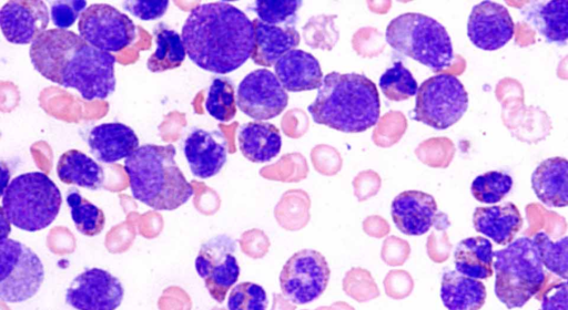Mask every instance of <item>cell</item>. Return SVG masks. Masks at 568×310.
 Wrapping results in <instances>:
<instances>
[{
    "mask_svg": "<svg viewBox=\"0 0 568 310\" xmlns=\"http://www.w3.org/2000/svg\"><path fill=\"white\" fill-rule=\"evenodd\" d=\"M29 55L43 78L77 90L87 101L104 100L115 89V56L72 31L45 30L31 43Z\"/></svg>",
    "mask_w": 568,
    "mask_h": 310,
    "instance_id": "6da1fadb",
    "label": "cell"
},
{
    "mask_svg": "<svg viewBox=\"0 0 568 310\" xmlns=\"http://www.w3.org/2000/svg\"><path fill=\"white\" fill-rule=\"evenodd\" d=\"M181 35L190 60L216 74L235 71L252 58L254 50L253 21L224 1L193 8Z\"/></svg>",
    "mask_w": 568,
    "mask_h": 310,
    "instance_id": "7a4b0ae2",
    "label": "cell"
},
{
    "mask_svg": "<svg viewBox=\"0 0 568 310\" xmlns=\"http://www.w3.org/2000/svg\"><path fill=\"white\" fill-rule=\"evenodd\" d=\"M313 121L344 133H361L377 124L381 114L376 84L359 73L326 74L308 105Z\"/></svg>",
    "mask_w": 568,
    "mask_h": 310,
    "instance_id": "3957f363",
    "label": "cell"
},
{
    "mask_svg": "<svg viewBox=\"0 0 568 310\" xmlns=\"http://www.w3.org/2000/svg\"><path fill=\"white\" fill-rule=\"evenodd\" d=\"M172 144L140 146L124 161L132 196L155 210H174L194 190L175 163Z\"/></svg>",
    "mask_w": 568,
    "mask_h": 310,
    "instance_id": "277c9868",
    "label": "cell"
},
{
    "mask_svg": "<svg viewBox=\"0 0 568 310\" xmlns=\"http://www.w3.org/2000/svg\"><path fill=\"white\" fill-rule=\"evenodd\" d=\"M1 213L21 230L34 232L57 218L62 196L55 183L42 172L14 177L1 193Z\"/></svg>",
    "mask_w": 568,
    "mask_h": 310,
    "instance_id": "5b68a950",
    "label": "cell"
},
{
    "mask_svg": "<svg viewBox=\"0 0 568 310\" xmlns=\"http://www.w3.org/2000/svg\"><path fill=\"white\" fill-rule=\"evenodd\" d=\"M495 294L508 309L520 308L541 289L546 273L534 239L519 237L494 251Z\"/></svg>",
    "mask_w": 568,
    "mask_h": 310,
    "instance_id": "8992f818",
    "label": "cell"
},
{
    "mask_svg": "<svg viewBox=\"0 0 568 310\" xmlns=\"http://www.w3.org/2000/svg\"><path fill=\"white\" fill-rule=\"evenodd\" d=\"M385 39L395 51L434 72L447 69L454 60L453 44L446 28L423 13L406 12L394 18L386 27Z\"/></svg>",
    "mask_w": 568,
    "mask_h": 310,
    "instance_id": "52a82bcc",
    "label": "cell"
},
{
    "mask_svg": "<svg viewBox=\"0 0 568 310\" xmlns=\"http://www.w3.org/2000/svg\"><path fill=\"white\" fill-rule=\"evenodd\" d=\"M468 107V94L453 74L439 73L418 86L412 118L435 130L457 123Z\"/></svg>",
    "mask_w": 568,
    "mask_h": 310,
    "instance_id": "ba28073f",
    "label": "cell"
},
{
    "mask_svg": "<svg viewBox=\"0 0 568 310\" xmlns=\"http://www.w3.org/2000/svg\"><path fill=\"white\" fill-rule=\"evenodd\" d=\"M44 268L38 255L22 242L0 238V298L8 303L26 301L39 291Z\"/></svg>",
    "mask_w": 568,
    "mask_h": 310,
    "instance_id": "9c48e42d",
    "label": "cell"
},
{
    "mask_svg": "<svg viewBox=\"0 0 568 310\" xmlns=\"http://www.w3.org/2000/svg\"><path fill=\"white\" fill-rule=\"evenodd\" d=\"M331 276L325 257L313 249L293 254L280 272L283 296L293 304L310 303L322 296Z\"/></svg>",
    "mask_w": 568,
    "mask_h": 310,
    "instance_id": "30bf717a",
    "label": "cell"
},
{
    "mask_svg": "<svg viewBox=\"0 0 568 310\" xmlns=\"http://www.w3.org/2000/svg\"><path fill=\"white\" fill-rule=\"evenodd\" d=\"M80 37L104 52H119L136 38L134 22L108 3H92L82 12L78 23Z\"/></svg>",
    "mask_w": 568,
    "mask_h": 310,
    "instance_id": "8fae6325",
    "label": "cell"
},
{
    "mask_svg": "<svg viewBox=\"0 0 568 310\" xmlns=\"http://www.w3.org/2000/svg\"><path fill=\"white\" fill-rule=\"evenodd\" d=\"M236 242L227 235H217L201 245L194 261L197 275L203 279L210 296L222 303L231 287L240 277L235 257Z\"/></svg>",
    "mask_w": 568,
    "mask_h": 310,
    "instance_id": "7c38bea8",
    "label": "cell"
},
{
    "mask_svg": "<svg viewBox=\"0 0 568 310\" xmlns=\"http://www.w3.org/2000/svg\"><path fill=\"white\" fill-rule=\"evenodd\" d=\"M288 103V95L275 73L257 69L244 76L236 91V104L248 117L266 121L280 115Z\"/></svg>",
    "mask_w": 568,
    "mask_h": 310,
    "instance_id": "4fadbf2b",
    "label": "cell"
},
{
    "mask_svg": "<svg viewBox=\"0 0 568 310\" xmlns=\"http://www.w3.org/2000/svg\"><path fill=\"white\" fill-rule=\"evenodd\" d=\"M124 296L121 281L101 268L79 273L65 292V301L75 310H115Z\"/></svg>",
    "mask_w": 568,
    "mask_h": 310,
    "instance_id": "5bb4252c",
    "label": "cell"
},
{
    "mask_svg": "<svg viewBox=\"0 0 568 310\" xmlns=\"http://www.w3.org/2000/svg\"><path fill=\"white\" fill-rule=\"evenodd\" d=\"M515 23L508 9L494 1L475 4L467 21V35L478 49L495 51L514 37Z\"/></svg>",
    "mask_w": 568,
    "mask_h": 310,
    "instance_id": "9a60e30c",
    "label": "cell"
},
{
    "mask_svg": "<svg viewBox=\"0 0 568 310\" xmlns=\"http://www.w3.org/2000/svg\"><path fill=\"white\" fill-rule=\"evenodd\" d=\"M49 18L43 1H9L0 10V27L7 41L29 44L45 31Z\"/></svg>",
    "mask_w": 568,
    "mask_h": 310,
    "instance_id": "2e32d148",
    "label": "cell"
},
{
    "mask_svg": "<svg viewBox=\"0 0 568 310\" xmlns=\"http://www.w3.org/2000/svg\"><path fill=\"white\" fill-rule=\"evenodd\" d=\"M183 153L192 174L206 179L216 175L226 163L227 145L220 132L195 128L185 137Z\"/></svg>",
    "mask_w": 568,
    "mask_h": 310,
    "instance_id": "e0dca14e",
    "label": "cell"
},
{
    "mask_svg": "<svg viewBox=\"0 0 568 310\" xmlns=\"http://www.w3.org/2000/svg\"><path fill=\"white\" fill-rule=\"evenodd\" d=\"M435 198L420 190H405L392 202L390 215L397 229L407 236L426 234L435 223Z\"/></svg>",
    "mask_w": 568,
    "mask_h": 310,
    "instance_id": "ac0fdd59",
    "label": "cell"
},
{
    "mask_svg": "<svg viewBox=\"0 0 568 310\" xmlns=\"http://www.w3.org/2000/svg\"><path fill=\"white\" fill-rule=\"evenodd\" d=\"M88 145L91 154L102 163L111 164L128 158L139 146L135 132L119 122L102 123L89 134Z\"/></svg>",
    "mask_w": 568,
    "mask_h": 310,
    "instance_id": "d6986e66",
    "label": "cell"
},
{
    "mask_svg": "<svg viewBox=\"0 0 568 310\" xmlns=\"http://www.w3.org/2000/svg\"><path fill=\"white\" fill-rule=\"evenodd\" d=\"M274 73L288 92L318 90L324 79L318 60L301 49L280 58L274 64Z\"/></svg>",
    "mask_w": 568,
    "mask_h": 310,
    "instance_id": "ffe728a7",
    "label": "cell"
},
{
    "mask_svg": "<svg viewBox=\"0 0 568 310\" xmlns=\"http://www.w3.org/2000/svg\"><path fill=\"white\" fill-rule=\"evenodd\" d=\"M254 50L252 60L261 66H274L280 58L296 49L301 35L293 24L272 25L257 18L253 20Z\"/></svg>",
    "mask_w": 568,
    "mask_h": 310,
    "instance_id": "44dd1931",
    "label": "cell"
},
{
    "mask_svg": "<svg viewBox=\"0 0 568 310\" xmlns=\"http://www.w3.org/2000/svg\"><path fill=\"white\" fill-rule=\"evenodd\" d=\"M473 225L476 231L496 244L508 245L521 229L523 217L517 206L507 202L501 205L476 207Z\"/></svg>",
    "mask_w": 568,
    "mask_h": 310,
    "instance_id": "7402d4cb",
    "label": "cell"
},
{
    "mask_svg": "<svg viewBox=\"0 0 568 310\" xmlns=\"http://www.w3.org/2000/svg\"><path fill=\"white\" fill-rule=\"evenodd\" d=\"M531 187L537 198L547 207L568 206V159L550 157L535 168Z\"/></svg>",
    "mask_w": 568,
    "mask_h": 310,
    "instance_id": "603a6c76",
    "label": "cell"
},
{
    "mask_svg": "<svg viewBox=\"0 0 568 310\" xmlns=\"http://www.w3.org/2000/svg\"><path fill=\"white\" fill-rule=\"evenodd\" d=\"M237 144L245 158L253 163H265L280 154L282 137L275 125L255 121L239 128Z\"/></svg>",
    "mask_w": 568,
    "mask_h": 310,
    "instance_id": "cb8c5ba5",
    "label": "cell"
},
{
    "mask_svg": "<svg viewBox=\"0 0 568 310\" xmlns=\"http://www.w3.org/2000/svg\"><path fill=\"white\" fill-rule=\"evenodd\" d=\"M486 287L478 279L446 270L442 277L440 299L447 310H479L486 300Z\"/></svg>",
    "mask_w": 568,
    "mask_h": 310,
    "instance_id": "d4e9b609",
    "label": "cell"
},
{
    "mask_svg": "<svg viewBox=\"0 0 568 310\" xmlns=\"http://www.w3.org/2000/svg\"><path fill=\"white\" fill-rule=\"evenodd\" d=\"M526 20L548 41H568V0L535 2L525 8Z\"/></svg>",
    "mask_w": 568,
    "mask_h": 310,
    "instance_id": "484cf974",
    "label": "cell"
},
{
    "mask_svg": "<svg viewBox=\"0 0 568 310\" xmlns=\"http://www.w3.org/2000/svg\"><path fill=\"white\" fill-rule=\"evenodd\" d=\"M493 245L481 236L465 238L454 249L456 271L475 279H486L493 275Z\"/></svg>",
    "mask_w": 568,
    "mask_h": 310,
    "instance_id": "4316f807",
    "label": "cell"
},
{
    "mask_svg": "<svg viewBox=\"0 0 568 310\" xmlns=\"http://www.w3.org/2000/svg\"><path fill=\"white\" fill-rule=\"evenodd\" d=\"M57 174L64 184L92 190L99 189L104 182L102 167L78 149H69L59 157Z\"/></svg>",
    "mask_w": 568,
    "mask_h": 310,
    "instance_id": "83f0119b",
    "label": "cell"
},
{
    "mask_svg": "<svg viewBox=\"0 0 568 310\" xmlns=\"http://www.w3.org/2000/svg\"><path fill=\"white\" fill-rule=\"evenodd\" d=\"M153 35L156 49L146 61L148 69L158 73L179 68L186 56L182 35L164 23L154 27Z\"/></svg>",
    "mask_w": 568,
    "mask_h": 310,
    "instance_id": "f1b7e54d",
    "label": "cell"
},
{
    "mask_svg": "<svg viewBox=\"0 0 568 310\" xmlns=\"http://www.w3.org/2000/svg\"><path fill=\"white\" fill-rule=\"evenodd\" d=\"M65 199L79 232L84 236H95L103 230L105 217L101 208L82 197L75 189L70 190Z\"/></svg>",
    "mask_w": 568,
    "mask_h": 310,
    "instance_id": "f546056e",
    "label": "cell"
},
{
    "mask_svg": "<svg viewBox=\"0 0 568 310\" xmlns=\"http://www.w3.org/2000/svg\"><path fill=\"white\" fill-rule=\"evenodd\" d=\"M234 85L227 78H215L210 84L206 100V112L220 122H230L236 114Z\"/></svg>",
    "mask_w": 568,
    "mask_h": 310,
    "instance_id": "4dcf8cb0",
    "label": "cell"
},
{
    "mask_svg": "<svg viewBox=\"0 0 568 310\" xmlns=\"http://www.w3.org/2000/svg\"><path fill=\"white\" fill-rule=\"evenodd\" d=\"M378 86L386 99L404 101L417 94L418 84L400 61L387 69L379 78Z\"/></svg>",
    "mask_w": 568,
    "mask_h": 310,
    "instance_id": "1f68e13d",
    "label": "cell"
},
{
    "mask_svg": "<svg viewBox=\"0 0 568 310\" xmlns=\"http://www.w3.org/2000/svg\"><path fill=\"white\" fill-rule=\"evenodd\" d=\"M511 187L513 178L509 174L490 170L475 177L470 192L474 198L480 203L496 204L511 190Z\"/></svg>",
    "mask_w": 568,
    "mask_h": 310,
    "instance_id": "d6a6232c",
    "label": "cell"
},
{
    "mask_svg": "<svg viewBox=\"0 0 568 310\" xmlns=\"http://www.w3.org/2000/svg\"><path fill=\"white\" fill-rule=\"evenodd\" d=\"M544 266L558 277L568 280V236L552 240L545 231L535 235Z\"/></svg>",
    "mask_w": 568,
    "mask_h": 310,
    "instance_id": "836d02e7",
    "label": "cell"
},
{
    "mask_svg": "<svg viewBox=\"0 0 568 310\" xmlns=\"http://www.w3.org/2000/svg\"><path fill=\"white\" fill-rule=\"evenodd\" d=\"M302 6L301 0H257L253 11L257 19L272 25H291L296 21V13Z\"/></svg>",
    "mask_w": 568,
    "mask_h": 310,
    "instance_id": "e575fe53",
    "label": "cell"
},
{
    "mask_svg": "<svg viewBox=\"0 0 568 310\" xmlns=\"http://www.w3.org/2000/svg\"><path fill=\"white\" fill-rule=\"evenodd\" d=\"M267 304L265 289L250 281L235 285L227 298L229 310H266Z\"/></svg>",
    "mask_w": 568,
    "mask_h": 310,
    "instance_id": "d590c367",
    "label": "cell"
},
{
    "mask_svg": "<svg viewBox=\"0 0 568 310\" xmlns=\"http://www.w3.org/2000/svg\"><path fill=\"white\" fill-rule=\"evenodd\" d=\"M85 9L87 2L83 0L53 1L50 3L51 20L57 29L67 30Z\"/></svg>",
    "mask_w": 568,
    "mask_h": 310,
    "instance_id": "8d00e7d4",
    "label": "cell"
},
{
    "mask_svg": "<svg viewBox=\"0 0 568 310\" xmlns=\"http://www.w3.org/2000/svg\"><path fill=\"white\" fill-rule=\"evenodd\" d=\"M169 4L168 0H128L122 6L134 17L150 21L161 18L166 12Z\"/></svg>",
    "mask_w": 568,
    "mask_h": 310,
    "instance_id": "74e56055",
    "label": "cell"
},
{
    "mask_svg": "<svg viewBox=\"0 0 568 310\" xmlns=\"http://www.w3.org/2000/svg\"><path fill=\"white\" fill-rule=\"evenodd\" d=\"M540 310H568V280L554 285L544 293Z\"/></svg>",
    "mask_w": 568,
    "mask_h": 310,
    "instance_id": "f35d334b",
    "label": "cell"
}]
</instances>
